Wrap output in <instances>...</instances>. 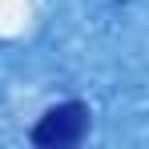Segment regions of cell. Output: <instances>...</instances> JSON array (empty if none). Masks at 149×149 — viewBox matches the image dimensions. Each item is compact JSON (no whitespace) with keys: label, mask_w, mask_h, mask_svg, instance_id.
<instances>
[{"label":"cell","mask_w":149,"mask_h":149,"mask_svg":"<svg viewBox=\"0 0 149 149\" xmlns=\"http://www.w3.org/2000/svg\"><path fill=\"white\" fill-rule=\"evenodd\" d=\"M85 133H89V105L61 101L32 125V145L36 149H73L85 141Z\"/></svg>","instance_id":"6da1fadb"}]
</instances>
